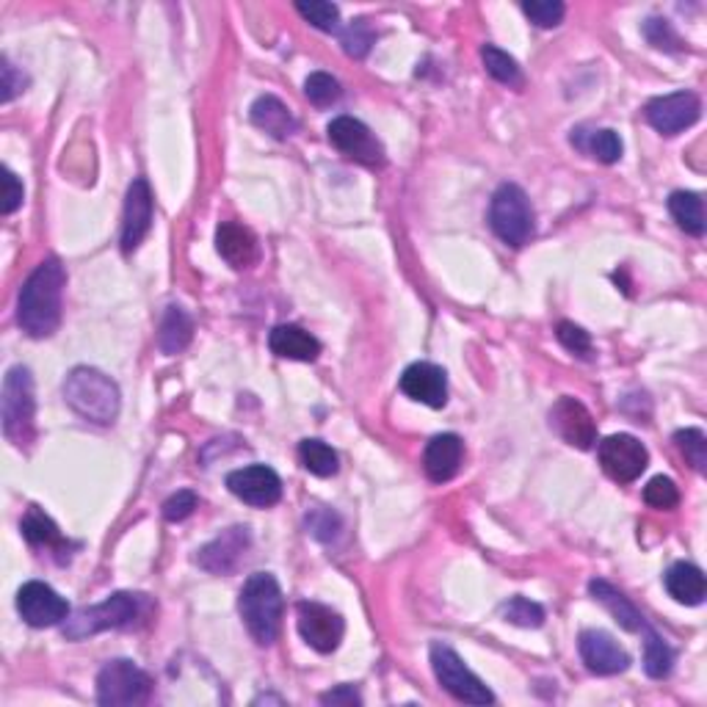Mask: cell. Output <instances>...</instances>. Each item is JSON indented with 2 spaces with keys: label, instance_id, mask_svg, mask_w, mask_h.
I'll return each instance as SVG.
<instances>
[{
  "label": "cell",
  "instance_id": "1",
  "mask_svg": "<svg viewBox=\"0 0 707 707\" xmlns=\"http://www.w3.org/2000/svg\"><path fill=\"white\" fill-rule=\"evenodd\" d=\"M67 271L59 258H47L31 271L17 298V323L28 338H50L61 323Z\"/></svg>",
  "mask_w": 707,
  "mask_h": 707
},
{
  "label": "cell",
  "instance_id": "2",
  "mask_svg": "<svg viewBox=\"0 0 707 707\" xmlns=\"http://www.w3.org/2000/svg\"><path fill=\"white\" fill-rule=\"evenodd\" d=\"M155 614V602L146 594H135V591H117L108 600L92 609L78 611L75 616L64 622V636L70 641H81V638L94 636L103 631H133L150 622Z\"/></svg>",
  "mask_w": 707,
  "mask_h": 707
},
{
  "label": "cell",
  "instance_id": "3",
  "mask_svg": "<svg viewBox=\"0 0 707 707\" xmlns=\"http://www.w3.org/2000/svg\"><path fill=\"white\" fill-rule=\"evenodd\" d=\"M64 401L75 415L94 423V426H111L119 417V406H122L117 381L103 370L89 368V365H78L67 374Z\"/></svg>",
  "mask_w": 707,
  "mask_h": 707
},
{
  "label": "cell",
  "instance_id": "4",
  "mask_svg": "<svg viewBox=\"0 0 707 707\" xmlns=\"http://www.w3.org/2000/svg\"><path fill=\"white\" fill-rule=\"evenodd\" d=\"M238 611L246 631H249V636L255 638V641L263 644V647L274 644L282 627V611H285L282 589L274 575H249V580H246L244 589H240Z\"/></svg>",
  "mask_w": 707,
  "mask_h": 707
},
{
  "label": "cell",
  "instance_id": "5",
  "mask_svg": "<svg viewBox=\"0 0 707 707\" xmlns=\"http://www.w3.org/2000/svg\"><path fill=\"white\" fill-rule=\"evenodd\" d=\"M0 417L3 434L14 448H31L36 439V392L34 376L25 365L9 368L3 379V398H0Z\"/></svg>",
  "mask_w": 707,
  "mask_h": 707
},
{
  "label": "cell",
  "instance_id": "6",
  "mask_svg": "<svg viewBox=\"0 0 707 707\" xmlns=\"http://www.w3.org/2000/svg\"><path fill=\"white\" fill-rule=\"evenodd\" d=\"M533 205L528 193L515 182H503L492 197L490 227L509 246H526L533 235Z\"/></svg>",
  "mask_w": 707,
  "mask_h": 707
},
{
  "label": "cell",
  "instance_id": "7",
  "mask_svg": "<svg viewBox=\"0 0 707 707\" xmlns=\"http://www.w3.org/2000/svg\"><path fill=\"white\" fill-rule=\"evenodd\" d=\"M153 696V677L133 661H108L97 674V702L106 707L146 705Z\"/></svg>",
  "mask_w": 707,
  "mask_h": 707
},
{
  "label": "cell",
  "instance_id": "8",
  "mask_svg": "<svg viewBox=\"0 0 707 707\" xmlns=\"http://www.w3.org/2000/svg\"><path fill=\"white\" fill-rule=\"evenodd\" d=\"M432 669L437 683L459 702H468V705H492L495 702V694L486 688L484 680L475 677L468 663L459 658L457 649H450L448 644H432Z\"/></svg>",
  "mask_w": 707,
  "mask_h": 707
},
{
  "label": "cell",
  "instance_id": "9",
  "mask_svg": "<svg viewBox=\"0 0 707 707\" xmlns=\"http://www.w3.org/2000/svg\"><path fill=\"white\" fill-rule=\"evenodd\" d=\"M329 141H332L334 150L345 155V158L357 161V164L368 166V169H381L387 164L385 146L376 139L374 130L365 122L354 117H338L329 122L327 128Z\"/></svg>",
  "mask_w": 707,
  "mask_h": 707
},
{
  "label": "cell",
  "instance_id": "10",
  "mask_svg": "<svg viewBox=\"0 0 707 707\" xmlns=\"http://www.w3.org/2000/svg\"><path fill=\"white\" fill-rule=\"evenodd\" d=\"M597 457H600L602 470L620 484H633L641 479V473L649 464V450L633 434H611L597 445Z\"/></svg>",
  "mask_w": 707,
  "mask_h": 707
},
{
  "label": "cell",
  "instance_id": "11",
  "mask_svg": "<svg viewBox=\"0 0 707 707\" xmlns=\"http://www.w3.org/2000/svg\"><path fill=\"white\" fill-rule=\"evenodd\" d=\"M296 627L298 636L305 638L307 647L316 652L329 655L340 647L345 633V622L338 611H332L323 602H298L296 605Z\"/></svg>",
  "mask_w": 707,
  "mask_h": 707
},
{
  "label": "cell",
  "instance_id": "12",
  "mask_svg": "<svg viewBox=\"0 0 707 707\" xmlns=\"http://www.w3.org/2000/svg\"><path fill=\"white\" fill-rule=\"evenodd\" d=\"M17 611L31 627H56L70 620V602L42 580H31L17 591Z\"/></svg>",
  "mask_w": 707,
  "mask_h": 707
},
{
  "label": "cell",
  "instance_id": "13",
  "mask_svg": "<svg viewBox=\"0 0 707 707\" xmlns=\"http://www.w3.org/2000/svg\"><path fill=\"white\" fill-rule=\"evenodd\" d=\"M647 122L658 133L677 135L699 122L702 103L694 92H674L667 97H655L647 103Z\"/></svg>",
  "mask_w": 707,
  "mask_h": 707
},
{
  "label": "cell",
  "instance_id": "14",
  "mask_svg": "<svg viewBox=\"0 0 707 707\" xmlns=\"http://www.w3.org/2000/svg\"><path fill=\"white\" fill-rule=\"evenodd\" d=\"M227 490L238 500L255 509H269L282 497V479L266 464H249V468L233 470L227 475Z\"/></svg>",
  "mask_w": 707,
  "mask_h": 707
},
{
  "label": "cell",
  "instance_id": "15",
  "mask_svg": "<svg viewBox=\"0 0 707 707\" xmlns=\"http://www.w3.org/2000/svg\"><path fill=\"white\" fill-rule=\"evenodd\" d=\"M249 547H251L249 528L233 526L199 550L197 564L211 575H229L240 567V562L246 558Z\"/></svg>",
  "mask_w": 707,
  "mask_h": 707
},
{
  "label": "cell",
  "instance_id": "16",
  "mask_svg": "<svg viewBox=\"0 0 707 707\" xmlns=\"http://www.w3.org/2000/svg\"><path fill=\"white\" fill-rule=\"evenodd\" d=\"M578 649H580V658H584L586 669H589L591 674L611 677V674H622L631 669V655H627V649L605 631L580 633Z\"/></svg>",
  "mask_w": 707,
  "mask_h": 707
},
{
  "label": "cell",
  "instance_id": "17",
  "mask_svg": "<svg viewBox=\"0 0 707 707\" xmlns=\"http://www.w3.org/2000/svg\"><path fill=\"white\" fill-rule=\"evenodd\" d=\"M550 426L555 428V434L564 439L567 445L580 450H591L597 443V423L591 417V412L586 410L584 403L575 398L564 396L555 401V406L550 410Z\"/></svg>",
  "mask_w": 707,
  "mask_h": 707
},
{
  "label": "cell",
  "instance_id": "18",
  "mask_svg": "<svg viewBox=\"0 0 707 707\" xmlns=\"http://www.w3.org/2000/svg\"><path fill=\"white\" fill-rule=\"evenodd\" d=\"M153 227V191L144 177H135L125 197V219H122V251L130 255L141 246Z\"/></svg>",
  "mask_w": 707,
  "mask_h": 707
},
{
  "label": "cell",
  "instance_id": "19",
  "mask_svg": "<svg viewBox=\"0 0 707 707\" xmlns=\"http://www.w3.org/2000/svg\"><path fill=\"white\" fill-rule=\"evenodd\" d=\"M401 392L417 403H426L432 410H443L448 403V376L439 365L415 363L403 370Z\"/></svg>",
  "mask_w": 707,
  "mask_h": 707
},
{
  "label": "cell",
  "instance_id": "20",
  "mask_svg": "<svg viewBox=\"0 0 707 707\" xmlns=\"http://www.w3.org/2000/svg\"><path fill=\"white\" fill-rule=\"evenodd\" d=\"M464 443L459 434H437L428 439L426 453H423V468L434 484H445L462 468Z\"/></svg>",
  "mask_w": 707,
  "mask_h": 707
},
{
  "label": "cell",
  "instance_id": "21",
  "mask_svg": "<svg viewBox=\"0 0 707 707\" xmlns=\"http://www.w3.org/2000/svg\"><path fill=\"white\" fill-rule=\"evenodd\" d=\"M216 251L224 263L233 266L235 271H244L258 260V238L244 224L222 222L216 229Z\"/></svg>",
  "mask_w": 707,
  "mask_h": 707
},
{
  "label": "cell",
  "instance_id": "22",
  "mask_svg": "<svg viewBox=\"0 0 707 707\" xmlns=\"http://www.w3.org/2000/svg\"><path fill=\"white\" fill-rule=\"evenodd\" d=\"M269 345L280 360H296V363H316L321 354V343L296 323H280L271 329Z\"/></svg>",
  "mask_w": 707,
  "mask_h": 707
},
{
  "label": "cell",
  "instance_id": "23",
  "mask_svg": "<svg viewBox=\"0 0 707 707\" xmlns=\"http://www.w3.org/2000/svg\"><path fill=\"white\" fill-rule=\"evenodd\" d=\"M569 141H573L575 150L589 155L591 161H600V164H616L625 153L620 133L611 128H575L569 133Z\"/></svg>",
  "mask_w": 707,
  "mask_h": 707
},
{
  "label": "cell",
  "instance_id": "24",
  "mask_svg": "<svg viewBox=\"0 0 707 707\" xmlns=\"http://www.w3.org/2000/svg\"><path fill=\"white\" fill-rule=\"evenodd\" d=\"M251 122L280 141L291 139L298 130V122L291 114V108L280 97H274V94H263V97L251 103Z\"/></svg>",
  "mask_w": 707,
  "mask_h": 707
},
{
  "label": "cell",
  "instance_id": "25",
  "mask_svg": "<svg viewBox=\"0 0 707 707\" xmlns=\"http://www.w3.org/2000/svg\"><path fill=\"white\" fill-rule=\"evenodd\" d=\"M663 586H667L669 597H674L680 605H702V602H705V573L688 562L672 564V567L667 569V575H663Z\"/></svg>",
  "mask_w": 707,
  "mask_h": 707
},
{
  "label": "cell",
  "instance_id": "26",
  "mask_svg": "<svg viewBox=\"0 0 707 707\" xmlns=\"http://www.w3.org/2000/svg\"><path fill=\"white\" fill-rule=\"evenodd\" d=\"M589 591H591V597H594V600H600L602 605H605V609H609L611 614H614V620L620 622V625L625 627V631L644 633L649 627L641 611H638L636 605H633V602L627 600V597L622 594L620 589H614V586H611L609 580H591Z\"/></svg>",
  "mask_w": 707,
  "mask_h": 707
},
{
  "label": "cell",
  "instance_id": "27",
  "mask_svg": "<svg viewBox=\"0 0 707 707\" xmlns=\"http://www.w3.org/2000/svg\"><path fill=\"white\" fill-rule=\"evenodd\" d=\"M20 531H23V537L28 539L34 547H47L59 555L64 553V550L70 553V542L64 539V533L59 531V526H56L39 506H31V509L25 511L23 522H20ZM61 562H64V555H61Z\"/></svg>",
  "mask_w": 707,
  "mask_h": 707
},
{
  "label": "cell",
  "instance_id": "28",
  "mask_svg": "<svg viewBox=\"0 0 707 707\" xmlns=\"http://www.w3.org/2000/svg\"><path fill=\"white\" fill-rule=\"evenodd\" d=\"M191 338H193L191 316L177 305L166 307L164 321H161V329H158V349L164 351V354H169V357H175V354H180V351L188 349Z\"/></svg>",
  "mask_w": 707,
  "mask_h": 707
},
{
  "label": "cell",
  "instance_id": "29",
  "mask_svg": "<svg viewBox=\"0 0 707 707\" xmlns=\"http://www.w3.org/2000/svg\"><path fill=\"white\" fill-rule=\"evenodd\" d=\"M669 213L683 233L694 235V238L705 235V202L696 191H674L669 197Z\"/></svg>",
  "mask_w": 707,
  "mask_h": 707
},
{
  "label": "cell",
  "instance_id": "30",
  "mask_svg": "<svg viewBox=\"0 0 707 707\" xmlns=\"http://www.w3.org/2000/svg\"><path fill=\"white\" fill-rule=\"evenodd\" d=\"M298 462H302V468L307 473L318 475V479H332L340 470L338 453L323 439H302L298 443Z\"/></svg>",
  "mask_w": 707,
  "mask_h": 707
},
{
  "label": "cell",
  "instance_id": "31",
  "mask_svg": "<svg viewBox=\"0 0 707 707\" xmlns=\"http://www.w3.org/2000/svg\"><path fill=\"white\" fill-rule=\"evenodd\" d=\"M641 636L647 638V641H644V672L652 680L669 677L674 669V649L669 647L652 627H647Z\"/></svg>",
  "mask_w": 707,
  "mask_h": 707
},
{
  "label": "cell",
  "instance_id": "32",
  "mask_svg": "<svg viewBox=\"0 0 707 707\" xmlns=\"http://www.w3.org/2000/svg\"><path fill=\"white\" fill-rule=\"evenodd\" d=\"M481 61H484L486 72H490L497 83H503V86L520 89L522 83H526V78H522V70H520V64H517L515 56H509L506 50H500V47H495V45L481 47Z\"/></svg>",
  "mask_w": 707,
  "mask_h": 707
},
{
  "label": "cell",
  "instance_id": "33",
  "mask_svg": "<svg viewBox=\"0 0 707 707\" xmlns=\"http://www.w3.org/2000/svg\"><path fill=\"white\" fill-rule=\"evenodd\" d=\"M374 42L376 34L368 25V20H351V23L340 31V45H343L345 56H351V59H365Z\"/></svg>",
  "mask_w": 707,
  "mask_h": 707
},
{
  "label": "cell",
  "instance_id": "34",
  "mask_svg": "<svg viewBox=\"0 0 707 707\" xmlns=\"http://www.w3.org/2000/svg\"><path fill=\"white\" fill-rule=\"evenodd\" d=\"M305 94L316 108H329L343 97V89H340L338 78H332L329 72H313L305 81Z\"/></svg>",
  "mask_w": 707,
  "mask_h": 707
},
{
  "label": "cell",
  "instance_id": "35",
  "mask_svg": "<svg viewBox=\"0 0 707 707\" xmlns=\"http://www.w3.org/2000/svg\"><path fill=\"white\" fill-rule=\"evenodd\" d=\"M674 443H677L680 453L688 459L691 468L696 473H705L707 470V437L702 428H683V432L674 434Z\"/></svg>",
  "mask_w": 707,
  "mask_h": 707
},
{
  "label": "cell",
  "instance_id": "36",
  "mask_svg": "<svg viewBox=\"0 0 707 707\" xmlns=\"http://www.w3.org/2000/svg\"><path fill=\"white\" fill-rule=\"evenodd\" d=\"M296 12L318 31H338L340 9L327 0H298Z\"/></svg>",
  "mask_w": 707,
  "mask_h": 707
},
{
  "label": "cell",
  "instance_id": "37",
  "mask_svg": "<svg viewBox=\"0 0 707 707\" xmlns=\"http://www.w3.org/2000/svg\"><path fill=\"white\" fill-rule=\"evenodd\" d=\"M503 620L517 627H542L544 609L539 602L528 600V597H511V600L503 605Z\"/></svg>",
  "mask_w": 707,
  "mask_h": 707
},
{
  "label": "cell",
  "instance_id": "38",
  "mask_svg": "<svg viewBox=\"0 0 707 707\" xmlns=\"http://www.w3.org/2000/svg\"><path fill=\"white\" fill-rule=\"evenodd\" d=\"M644 503L658 511L677 509L680 506V490L669 475H655L647 486H644Z\"/></svg>",
  "mask_w": 707,
  "mask_h": 707
},
{
  "label": "cell",
  "instance_id": "39",
  "mask_svg": "<svg viewBox=\"0 0 707 707\" xmlns=\"http://www.w3.org/2000/svg\"><path fill=\"white\" fill-rule=\"evenodd\" d=\"M522 12H526V17L531 20L533 25H539V28H555V25H562L567 7L558 3V0H526V3H522Z\"/></svg>",
  "mask_w": 707,
  "mask_h": 707
},
{
  "label": "cell",
  "instance_id": "40",
  "mask_svg": "<svg viewBox=\"0 0 707 707\" xmlns=\"http://www.w3.org/2000/svg\"><path fill=\"white\" fill-rule=\"evenodd\" d=\"M644 36L649 39V45L658 47V50H667V54H677V50H683V39H680L677 31L672 28L669 20H661V17L647 20V25H644Z\"/></svg>",
  "mask_w": 707,
  "mask_h": 707
},
{
  "label": "cell",
  "instance_id": "41",
  "mask_svg": "<svg viewBox=\"0 0 707 707\" xmlns=\"http://www.w3.org/2000/svg\"><path fill=\"white\" fill-rule=\"evenodd\" d=\"M555 338H558V343H562L569 354H575V357L580 360L591 357V338L586 329L578 327V323L562 321L558 323V329H555Z\"/></svg>",
  "mask_w": 707,
  "mask_h": 707
},
{
  "label": "cell",
  "instance_id": "42",
  "mask_svg": "<svg viewBox=\"0 0 707 707\" xmlns=\"http://www.w3.org/2000/svg\"><path fill=\"white\" fill-rule=\"evenodd\" d=\"M197 506H199L197 492L180 490L164 503V517L169 522H182V520H188V517H191L193 511H197Z\"/></svg>",
  "mask_w": 707,
  "mask_h": 707
},
{
  "label": "cell",
  "instance_id": "43",
  "mask_svg": "<svg viewBox=\"0 0 707 707\" xmlns=\"http://www.w3.org/2000/svg\"><path fill=\"white\" fill-rule=\"evenodd\" d=\"M23 197H25V188L23 182H20V177L14 175L9 166H3V202H0L3 216H12V213L23 205Z\"/></svg>",
  "mask_w": 707,
  "mask_h": 707
},
{
  "label": "cell",
  "instance_id": "44",
  "mask_svg": "<svg viewBox=\"0 0 707 707\" xmlns=\"http://www.w3.org/2000/svg\"><path fill=\"white\" fill-rule=\"evenodd\" d=\"M307 526H310L313 537H318L321 542H332L334 533H338L340 528V520L334 511H327V509H318L313 511L310 517H307Z\"/></svg>",
  "mask_w": 707,
  "mask_h": 707
},
{
  "label": "cell",
  "instance_id": "45",
  "mask_svg": "<svg viewBox=\"0 0 707 707\" xmlns=\"http://www.w3.org/2000/svg\"><path fill=\"white\" fill-rule=\"evenodd\" d=\"M0 72H3V103H12L20 92H25V83H28V78H25L23 72H20L9 59H3Z\"/></svg>",
  "mask_w": 707,
  "mask_h": 707
},
{
  "label": "cell",
  "instance_id": "46",
  "mask_svg": "<svg viewBox=\"0 0 707 707\" xmlns=\"http://www.w3.org/2000/svg\"><path fill=\"white\" fill-rule=\"evenodd\" d=\"M321 705L360 707V705H363V696H360V691L354 688V685H338V688H332V691H327V694H321Z\"/></svg>",
  "mask_w": 707,
  "mask_h": 707
},
{
  "label": "cell",
  "instance_id": "47",
  "mask_svg": "<svg viewBox=\"0 0 707 707\" xmlns=\"http://www.w3.org/2000/svg\"><path fill=\"white\" fill-rule=\"evenodd\" d=\"M260 702H276V705H285L280 696H258V699H255V705H260Z\"/></svg>",
  "mask_w": 707,
  "mask_h": 707
}]
</instances>
